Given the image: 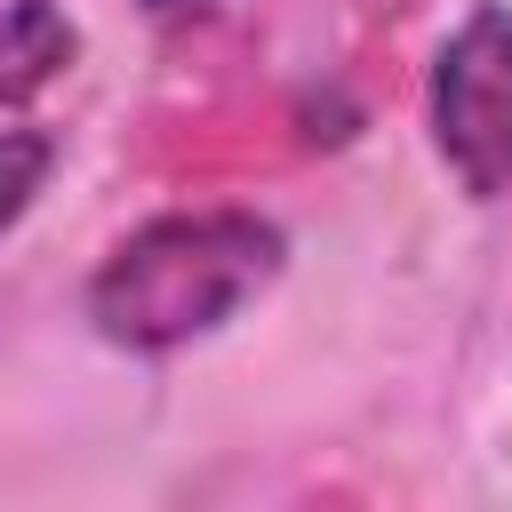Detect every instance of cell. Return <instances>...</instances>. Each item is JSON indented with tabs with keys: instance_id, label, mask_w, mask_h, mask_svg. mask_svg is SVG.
<instances>
[{
	"instance_id": "obj_2",
	"label": "cell",
	"mask_w": 512,
	"mask_h": 512,
	"mask_svg": "<svg viewBox=\"0 0 512 512\" xmlns=\"http://www.w3.org/2000/svg\"><path fill=\"white\" fill-rule=\"evenodd\" d=\"M432 144L472 200L512 192V8L480 0L432 56Z\"/></svg>"
},
{
	"instance_id": "obj_1",
	"label": "cell",
	"mask_w": 512,
	"mask_h": 512,
	"mask_svg": "<svg viewBox=\"0 0 512 512\" xmlns=\"http://www.w3.org/2000/svg\"><path fill=\"white\" fill-rule=\"evenodd\" d=\"M288 264V240L256 208H176L136 224L88 280V320L120 352H176L216 336Z\"/></svg>"
},
{
	"instance_id": "obj_4",
	"label": "cell",
	"mask_w": 512,
	"mask_h": 512,
	"mask_svg": "<svg viewBox=\"0 0 512 512\" xmlns=\"http://www.w3.org/2000/svg\"><path fill=\"white\" fill-rule=\"evenodd\" d=\"M48 168H56V136L48 128H0V232L40 200Z\"/></svg>"
},
{
	"instance_id": "obj_3",
	"label": "cell",
	"mask_w": 512,
	"mask_h": 512,
	"mask_svg": "<svg viewBox=\"0 0 512 512\" xmlns=\"http://www.w3.org/2000/svg\"><path fill=\"white\" fill-rule=\"evenodd\" d=\"M72 56H80V24L56 0H8L0 8V104H32Z\"/></svg>"
}]
</instances>
